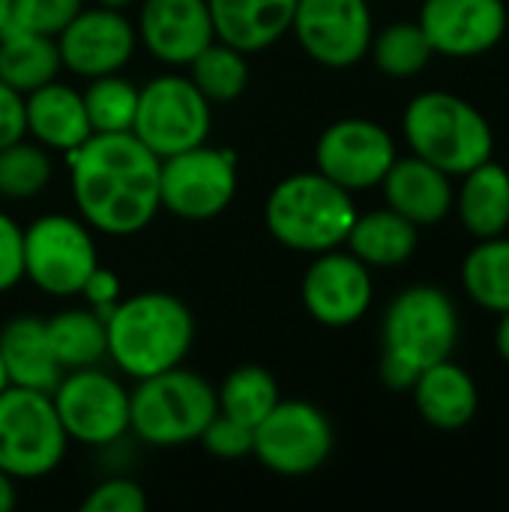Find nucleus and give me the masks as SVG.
I'll list each match as a JSON object with an SVG mask.
<instances>
[{"label": "nucleus", "instance_id": "nucleus-13", "mask_svg": "<svg viewBox=\"0 0 509 512\" xmlns=\"http://www.w3.org/2000/svg\"><path fill=\"white\" fill-rule=\"evenodd\" d=\"M291 30L315 63L348 69L369 54L375 24L366 0H297Z\"/></svg>", "mask_w": 509, "mask_h": 512}, {"label": "nucleus", "instance_id": "nucleus-18", "mask_svg": "<svg viewBox=\"0 0 509 512\" xmlns=\"http://www.w3.org/2000/svg\"><path fill=\"white\" fill-rule=\"evenodd\" d=\"M135 33L165 66H189V60L216 39L207 0H144Z\"/></svg>", "mask_w": 509, "mask_h": 512}, {"label": "nucleus", "instance_id": "nucleus-37", "mask_svg": "<svg viewBox=\"0 0 509 512\" xmlns=\"http://www.w3.org/2000/svg\"><path fill=\"white\" fill-rule=\"evenodd\" d=\"M24 279V228L0 210V294Z\"/></svg>", "mask_w": 509, "mask_h": 512}, {"label": "nucleus", "instance_id": "nucleus-39", "mask_svg": "<svg viewBox=\"0 0 509 512\" xmlns=\"http://www.w3.org/2000/svg\"><path fill=\"white\" fill-rule=\"evenodd\" d=\"M27 135L24 123V93L12 90L6 81H0V150L18 138Z\"/></svg>", "mask_w": 509, "mask_h": 512}, {"label": "nucleus", "instance_id": "nucleus-8", "mask_svg": "<svg viewBox=\"0 0 509 512\" xmlns=\"http://www.w3.org/2000/svg\"><path fill=\"white\" fill-rule=\"evenodd\" d=\"M99 267L93 228L81 216L45 213L24 228V279L51 297L81 294Z\"/></svg>", "mask_w": 509, "mask_h": 512}, {"label": "nucleus", "instance_id": "nucleus-11", "mask_svg": "<svg viewBox=\"0 0 509 512\" xmlns=\"http://www.w3.org/2000/svg\"><path fill=\"white\" fill-rule=\"evenodd\" d=\"M336 435L330 417L312 402H276L252 429L255 459L279 477L315 474L333 453Z\"/></svg>", "mask_w": 509, "mask_h": 512}, {"label": "nucleus", "instance_id": "nucleus-40", "mask_svg": "<svg viewBox=\"0 0 509 512\" xmlns=\"http://www.w3.org/2000/svg\"><path fill=\"white\" fill-rule=\"evenodd\" d=\"M495 348H498L501 360L509 363V312H501V321L495 327Z\"/></svg>", "mask_w": 509, "mask_h": 512}, {"label": "nucleus", "instance_id": "nucleus-10", "mask_svg": "<svg viewBox=\"0 0 509 512\" xmlns=\"http://www.w3.org/2000/svg\"><path fill=\"white\" fill-rule=\"evenodd\" d=\"M237 195V159L219 147H189L165 156L159 168V204L186 222H207Z\"/></svg>", "mask_w": 509, "mask_h": 512}, {"label": "nucleus", "instance_id": "nucleus-29", "mask_svg": "<svg viewBox=\"0 0 509 512\" xmlns=\"http://www.w3.org/2000/svg\"><path fill=\"white\" fill-rule=\"evenodd\" d=\"M189 78L210 105L234 102L249 84V63L240 48L213 39L189 60Z\"/></svg>", "mask_w": 509, "mask_h": 512}, {"label": "nucleus", "instance_id": "nucleus-21", "mask_svg": "<svg viewBox=\"0 0 509 512\" xmlns=\"http://www.w3.org/2000/svg\"><path fill=\"white\" fill-rule=\"evenodd\" d=\"M411 396L420 417L441 432L465 429L480 408L477 381L471 378L468 369H462L450 357L423 369L411 384Z\"/></svg>", "mask_w": 509, "mask_h": 512}, {"label": "nucleus", "instance_id": "nucleus-5", "mask_svg": "<svg viewBox=\"0 0 509 512\" xmlns=\"http://www.w3.org/2000/svg\"><path fill=\"white\" fill-rule=\"evenodd\" d=\"M402 135L414 156L450 177H462L495 153V132L486 114L447 90L417 93L402 114Z\"/></svg>", "mask_w": 509, "mask_h": 512}, {"label": "nucleus", "instance_id": "nucleus-44", "mask_svg": "<svg viewBox=\"0 0 509 512\" xmlns=\"http://www.w3.org/2000/svg\"><path fill=\"white\" fill-rule=\"evenodd\" d=\"M9 387V375H6V366H3V357H0V393Z\"/></svg>", "mask_w": 509, "mask_h": 512}, {"label": "nucleus", "instance_id": "nucleus-3", "mask_svg": "<svg viewBox=\"0 0 509 512\" xmlns=\"http://www.w3.org/2000/svg\"><path fill=\"white\" fill-rule=\"evenodd\" d=\"M456 342L459 312L450 294L435 285H411L384 312L378 375L390 390H411L423 369L453 354Z\"/></svg>", "mask_w": 509, "mask_h": 512}, {"label": "nucleus", "instance_id": "nucleus-38", "mask_svg": "<svg viewBox=\"0 0 509 512\" xmlns=\"http://www.w3.org/2000/svg\"><path fill=\"white\" fill-rule=\"evenodd\" d=\"M81 294H84L87 306H90L93 312H99L102 321H105V318L111 315V309L120 303L123 285H120V276H117L114 270H108V267L99 264V267L87 276V282L81 285Z\"/></svg>", "mask_w": 509, "mask_h": 512}, {"label": "nucleus", "instance_id": "nucleus-19", "mask_svg": "<svg viewBox=\"0 0 509 512\" xmlns=\"http://www.w3.org/2000/svg\"><path fill=\"white\" fill-rule=\"evenodd\" d=\"M381 186H384L387 207L402 213L417 228H429V225L444 222L456 204L450 174L435 168L432 162L414 156V153L405 159L396 156V162L390 165Z\"/></svg>", "mask_w": 509, "mask_h": 512}, {"label": "nucleus", "instance_id": "nucleus-34", "mask_svg": "<svg viewBox=\"0 0 509 512\" xmlns=\"http://www.w3.org/2000/svg\"><path fill=\"white\" fill-rule=\"evenodd\" d=\"M81 9L84 0H12L9 24L42 36H57Z\"/></svg>", "mask_w": 509, "mask_h": 512}, {"label": "nucleus", "instance_id": "nucleus-43", "mask_svg": "<svg viewBox=\"0 0 509 512\" xmlns=\"http://www.w3.org/2000/svg\"><path fill=\"white\" fill-rule=\"evenodd\" d=\"M99 6H111V9H123V6H129L132 0H96Z\"/></svg>", "mask_w": 509, "mask_h": 512}, {"label": "nucleus", "instance_id": "nucleus-14", "mask_svg": "<svg viewBox=\"0 0 509 512\" xmlns=\"http://www.w3.org/2000/svg\"><path fill=\"white\" fill-rule=\"evenodd\" d=\"M396 162L393 135L366 117H345L330 123L315 144V171L348 192L381 186Z\"/></svg>", "mask_w": 509, "mask_h": 512}, {"label": "nucleus", "instance_id": "nucleus-23", "mask_svg": "<svg viewBox=\"0 0 509 512\" xmlns=\"http://www.w3.org/2000/svg\"><path fill=\"white\" fill-rule=\"evenodd\" d=\"M0 357L9 375V384L51 393L63 378L60 363L54 360L45 318L15 315L0 327Z\"/></svg>", "mask_w": 509, "mask_h": 512}, {"label": "nucleus", "instance_id": "nucleus-2", "mask_svg": "<svg viewBox=\"0 0 509 512\" xmlns=\"http://www.w3.org/2000/svg\"><path fill=\"white\" fill-rule=\"evenodd\" d=\"M105 336L108 360L123 375L141 381L183 366L195 342V318L180 297L165 291H141L120 297L105 318Z\"/></svg>", "mask_w": 509, "mask_h": 512}, {"label": "nucleus", "instance_id": "nucleus-27", "mask_svg": "<svg viewBox=\"0 0 509 512\" xmlns=\"http://www.w3.org/2000/svg\"><path fill=\"white\" fill-rule=\"evenodd\" d=\"M48 342L54 351V360L63 372L99 366L108 357V336L105 321L99 312L87 309H63L51 318H45Z\"/></svg>", "mask_w": 509, "mask_h": 512}, {"label": "nucleus", "instance_id": "nucleus-26", "mask_svg": "<svg viewBox=\"0 0 509 512\" xmlns=\"http://www.w3.org/2000/svg\"><path fill=\"white\" fill-rule=\"evenodd\" d=\"M63 69L57 39L42 36L15 24L0 30V81H6L18 93H30L57 78Z\"/></svg>", "mask_w": 509, "mask_h": 512}, {"label": "nucleus", "instance_id": "nucleus-16", "mask_svg": "<svg viewBox=\"0 0 509 512\" xmlns=\"http://www.w3.org/2000/svg\"><path fill=\"white\" fill-rule=\"evenodd\" d=\"M54 39L60 63L81 78L120 72L138 45L135 24L123 15V9L99 3L93 9H81Z\"/></svg>", "mask_w": 509, "mask_h": 512}, {"label": "nucleus", "instance_id": "nucleus-20", "mask_svg": "<svg viewBox=\"0 0 509 512\" xmlns=\"http://www.w3.org/2000/svg\"><path fill=\"white\" fill-rule=\"evenodd\" d=\"M24 123L36 144L60 153L81 147L93 135L84 96L57 78L24 96Z\"/></svg>", "mask_w": 509, "mask_h": 512}, {"label": "nucleus", "instance_id": "nucleus-9", "mask_svg": "<svg viewBox=\"0 0 509 512\" xmlns=\"http://www.w3.org/2000/svg\"><path fill=\"white\" fill-rule=\"evenodd\" d=\"M210 102L189 75H159L138 90L132 135L159 159L207 141Z\"/></svg>", "mask_w": 509, "mask_h": 512}, {"label": "nucleus", "instance_id": "nucleus-41", "mask_svg": "<svg viewBox=\"0 0 509 512\" xmlns=\"http://www.w3.org/2000/svg\"><path fill=\"white\" fill-rule=\"evenodd\" d=\"M15 501H18V495H15V480L6 477V474L0 471V512L12 510Z\"/></svg>", "mask_w": 509, "mask_h": 512}, {"label": "nucleus", "instance_id": "nucleus-22", "mask_svg": "<svg viewBox=\"0 0 509 512\" xmlns=\"http://www.w3.org/2000/svg\"><path fill=\"white\" fill-rule=\"evenodd\" d=\"M207 6L216 39L255 54L291 30L297 0H207Z\"/></svg>", "mask_w": 509, "mask_h": 512}, {"label": "nucleus", "instance_id": "nucleus-4", "mask_svg": "<svg viewBox=\"0 0 509 512\" xmlns=\"http://www.w3.org/2000/svg\"><path fill=\"white\" fill-rule=\"evenodd\" d=\"M357 219L351 192L321 171H300L273 186L264 204V225L285 249L318 255L339 249Z\"/></svg>", "mask_w": 509, "mask_h": 512}, {"label": "nucleus", "instance_id": "nucleus-31", "mask_svg": "<svg viewBox=\"0 0 509 512\" xmlns=\"http://www.w3.org/2000/svg\"><path fill=\"white\" fill-rule=\"evenodd\" d=\"M369 54H372L375 66L390 78L420 75L429 66V60L435 57V51L417 21H393L384 30L372 33Z\"/></svg>", "mask_w": 509, "mask_h": 512}, {"label": "nucleus", "instance_id": "nucleus-42", "mask_svg": "<svg viewBox=\"0 0 509 512\" xmlns=\"http://www.w3.org/2000/svg\"><path fill=\"white\" fill-rule=\"evenodd\" d=\"M9 9H12V0H0V30L9 24Z\"/></svg>", "mask_w": 509, "mask_h": 512}, {"label": "nucleus", "instance_id": "nucleus-33", "mask_svg": "<svg viewBox=\"0 0 509 512\" xmlns=\"http://www.w3.org/2000/svg\"><path fill=\"white\" fill-rule=\"evenodd\" d=\"M54 174L48 147L36 141H12L0 150V195L9 201L36 198Z\"/></svg>", "mask_w": 509, "mask_h": 512}, {"label": "nucleus", "instance_id": "nucleus-30", "mask_svg": "<svg viewBox=\"0 0 509 512\" xmlns=\"http://www.w3.org/2000/svg\"><path fill=\"white\" fill-rule=\"evenodd\" d=\"M216 402L222 414L255 429L279 402V384L264 366L243 363L225 375L222 387L216 390Z\"/></svg>", "mask_w": 509, "mask_h": 512}, {"label": "nucleus", "instance_id": "nucleus-36", "mask_svg": "<svg viewBox=\"0 0 509 512\" xmlns=\"http://www.w3.org/2000/svg\"><path fill=\"white\" fill-rule=\"evenodd\" d=\"M84 512H141L147 510V495L138 483L126 477L102 480L90 489V495L81 501Z\"/></svg>", "mask_w": 509, "mask_h": 512}, {"label": "nucleus", "instance_id": "nucleus-15", "mask_svg": "<svg viewBox=\"0 0 509 512\" xmlns=\"http://www.w3.org/2000/svg\"><path fill=\"white\" fill-rule=\"evenodd\" d=\"M300 297L306 312L324 327H351L357 324L375 297V282L369 267L339 249L318 252L306 267L300 282Z\"/></svg>", "mask_w": 509, "mask_h": 512}, {"label": "nucleus", "instance_id": "nucleus-17", "mask_svg": "<svg viewBox=\"0 0 509 512\" xmlns=\"http://www.w3.org/2000/svg\"><path fill=\"white\" fill-rule=\"evenodd\" d=\"M435 54L480 57L507 33L509 12L504 0H423L417 21Z\"/></svg>", "mask_w": 509, "mask_h": 512}, {"label": "nucleus", "instance_id": "nucleus-6", "mask_svg": "<svg viewBox=\"0 0 509 512\" xmlns=\"http://www.w3.org/2000/svg\"><path fill=\"white\" fill-rule=\"evenodd\" d=\"M216 411V387L183 366L141 378L138 387L129 390V432L150 447L198 441Z\"/></svg>", "mask_w": 509, "mask_h": 512}, {"label": "nucleus", "instance_id": "nucleus-35", "mask_svg": "<svg viewBox=\"0 0 509 512\" xmlns=\"http://www.w3.org/2000/svg\"><path fill=\"white\" fill-rule=\"evenodd\" d=\"M198 441L216 459H243L252 453V426L216 411Z\"/></svg>", "mask_w": 509, "mask_h": 512}, {"label": "nucleus", "instance_id": "nucleus-12", "mask_svg": "<svg viewBox=\"0 0 509 512\" xmlns=\"http://www.w3.org/2000/svg\"><path fill=\"white\" fill-rule=\"evenodd\" d=\"M51 402L69 441L108 447L129 432V390L99 366L63 372Z\"/></svg>", "mask_w": 509, "mask_h": 512}, {"label": "nucleus", "instance_id": "nucleus-28", "mask_svg": "<svg viewBox=\"0 0 509 512\" xmlns=\"http://www.w3.org/2000/svg\"><path fill=\"white\" fill-rule=\"evenodd\" d=\"M462 288L477 306L509 312V237H486L465 255Z\"/></svg>", "mask_w": 509, "mask_h": 512}, {"label": "nucleus", "instance_id": "nucleus-1", "mask_svg": "<svg viewBox=\"0 0 509 512\" xmlns=\"http://www.w3.org/2000/svg\"><path fill=\"white\" fill-rule=\"evenodd\" d=\"M78 216L99 234L132 237L144 231L159 204L162 159L132 132H93L66 153Z\"/></svg>", "mask_w": 509, "mask_h": 512}, {"label": "nucleus", "instance_id": "nucleus-7", "mask_svg": "<svg viewBox=\"0 0 509 512\" xmlns=\"http://www.w3.org/2000/svg\"><path fill=\"white\" fill-rule=\"evenodd\" d=\"M69 438L51 393L9 384L0 393V471L12 480H42L60 468Z\"/></svg>", "mask_w": 509, "mask_h": 512}, {"label": "nucleus", "instance_id": "nucleus-25", "mask_svg": "<svg viewBox=\"0 0 509 512\" xmlns=\"http://www.w3.org/2000/svg\"><path fill=\"white\" fill-rule=\"evenodd\" d=\"M420 243V228L402 213L384 207L372 213H357L348 231V252L357 255L366 267H399L405 264Z\"/></svg>", "mask_w": 509, "mask_h": 512}, {"label": "nucleus", "instance_id": "nucleus-32", "mask_svg": "<svg viewBox=\"0 0 509 512\" xmlns=\"http://www.w3.org/2000/svg\"><path fill=\"white\" fill-rule=\"evenodd\" d=\"M84 96L87 120L93 132H132L138 111V87L120 72L90 78Z\"/></svg>", "mask_w": 509, "mask_h": 512}, {"label": "nucleus", "instance_id": "nucleus-24", "mask_svg": "<svg viewBox=\"0 0 509 512\" xmlns=\"http://www.w3.org/2000/svg\"><path fill=\"white\" fill-rule=\"evenodd\" d=\"M459 219L465 231L477 240L507 234L509 228V171L495 159L480 162L462 174V189L456 195Z\"/></svg>", "mask_w": 509, "mask_h": 512}]
</instances>
